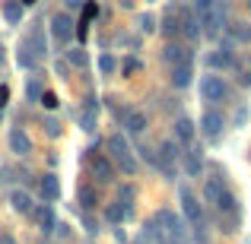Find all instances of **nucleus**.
Wrapping results in <instances>:
<instances>
[{
	"label": "nucleus",
	"instance_id": "nucleus-3",
	"mask_svg": "<svg viewBox=\"0 0 251 244\" xmlns=\"http://www.w3.org/2000/svg\"><path fill=\"white\" fill-rule=\"evenodd\" d=\"M156 219H159L162 225H166V235H169L172 241H175V244H184V222L178 219L175 213H169V209H162V213L156 216Z\"/></svg>",
	"mask_w": 251,
	"mask_h": 244
},
{
	"label": "nucleus",
	"instance_id": "nucleus-13",
	"mask_svg": "<svg viewBox=\"0 0 251 244\" xmlns=\"http://www.w3.org/2000/svg\"><path fill=\"white\" fill-rule=\"evenodd\" d=\"M223 127H226V121H223L220 111H207V114L201 117V130H203L207 136H220Z\"/></svg>",
	"mask_w": 251,
	"mask_h": 244
},
{
	"label": "nucleus",
	"instance_id": "nucleus-23",
	"mask_svg": "<svg viewBox=\"0 0 251 244\" xmlns=\"http://www.w3.org/2000/svg\"><path fill=\"white\" fill-rule=\"evenodd\" d=\"M105 219H108L111 225H121V222L127 219V213H124V206H121V203H111V206L105 209Z\"/></svg>",
	"mask_w": 251,
	"mask_h": 244
},
{
	"label": "nucleus",
	"instance_id": "nucleus-14",
	"mask_svg": "<svg viewBox=\"0 0 251 244\" xmlns=\"http://www.w3.org/2000/svg\"><path fill=\"white\" fill-rule=\"evenodd\" d=\"M32 216H35V222H38V228H42L45 235L48 232H54V209H51V203H45V206H38V209H32Z\"/></svg>",
	"mask_w": 251,
	"mask_h": 244
},
{
	"label": "nucleus",
	"instance_id": "nucleus-32",
	"mask_svg": "<svg viewBox=\"0 0 251 244\" xmlns=\"http://www.w3.org/2000/svg\"><path fill=\"white\" fill-rule=\"evenodd\" d=\"M38 102H42L45 108H57V95H54V92H42V95H38Z\"/></svg>",
	"mask_w": 251,
	"mask_h": 244
},
{
	"label": "nucleus",
	"instance_id": "nucleus-9",
	"mask_svg": "<svg viewBox=\"0 0 251 244\" xmlns=\"http://www.w3.org/2000/svg\"><path fill=\"white\" fill-rule=\"evenodd\" d=\"M38 190H42L45 203H54V200H61V181H57V175H45L42 181H38Z\"/></svg>",
	"mask_w": 251,
	"mask_h": 244
},
{
	"label": "nucleus",
	"instance_id": "nucleus-35",
	"mask_svg": "<svg viewBox=\"0 0 251 244\" xmlns=\"http://www.w3.org/2000/svg\"><path fill=\"white\" fill-rule=\"evenodd\" d=\"M216 0H194V6H197V13H203V10H210Z\"/></svg>",
	"mask_w": 251,
	"mask_h": 244
},
{
	"label": "nucleus",
	"instance_id": "nucleus-8",
	"mask_svg": "<svg viewBox=\"0 0 251 244\" xmlns=\"http://www.w3.org/2000/svg\"><path fill=\"white\" fill-rule=\"evenodd\" d=\"M10 149L16 155H29L32 153V140H29V133H25L23 127H13L10 130Z\"/></svg>",
	"mask_w": 251,
	"mask_h": 244
},
{
	"label": "nucleus",
	"instance_id": "nucleus-37",
	"mask_svg": "<svg viewBox=\"0 0 251 244\" xmlns=\"http://www.w3.org/2000/svg\"><path fill=\"white\" fill-rule=\"evenodd\" d=\"M29 95L38 102V95H42V89H38V83H29Z\"/></svg>",
	"mask_w": 251,
	"mask_h": 244
},
{
	"label": "nucleus",
	"instance_id": "nucleus-28",
	"mask_svg": "<svg viewBox=\"0 0 251 244\" xmlns=\"http://www.w3.org/2000/svg\"><path fill=\"white\" fill-rule=\"evenodd\" d=\"M210 67H232V54L229 51H216V54H210Z\"/></svg>",
	"mask_w": 251,
	"mask_h": 244
},
{
	"label": "nucleus",
	"instance_id": "nucleus-36",
	"mask_svg": "<svg viewBox=\"0 0 251 244\" xmlns=\"http://www.w3.org/2000/svg\"><path fill=\"white\" fill-rule=\"evenodd\" d=\"M96 13H99V10H96V3H86V13H83V22H89V19L96 16Z\"/></svg>",
	"mask_w": 251,
	"mask_h": 244
},
{
	"label": "nucleus",
	"instance_id": "nucleus-7",
	"mask_svg": "<svg viewBox=\"0 0 251 244\" xmlns=\"http://www.w3.org/2000/svg\"><path fill=\"white\" fill-rule=\"evenodd\" d=\"M147 127H150L147 111H137V108H127V111H124V130H127V133H143Z\"/></svg>",
	"mask_w": 251,
	"mask_h": 244
},
{
	"label": "nucleus",
	"instance_id": "nucleus-43",
	"mask_svg": "<svg viewBox=\"0 0 251 244\" xmlns=\"http://www.w3.org/2000/svg\"><path fill=\"white\" fill-rule=\"evenodd\" d=\"M147 3H153V0H147Z\"/></svg>",
	"mask_w": 251,
	"mask_h": 244
},
{
	"label": "nucleus",
	"instance_id": "nucleus-44",
	"mask_svg": "<svg viewBox=\"0 0 251 244\" xmlns=\"http://www.w3.org/2000/svg\"><path fill=\"white\" fill-rule=\"evenodd\" d=\"M248 64H251V57H248Z\"/></svg>",
	"mask_w": 251,
	"mask_h": 244
},
{
	"label": "nucleus",
	"instance_id": "nucleus-1",
	"mask_svg": "<svg viewBox=\"0 0 251 244\" xmlns=\"http://www.w3.org/2000/svg\"><path fill=\"white\" fill-rule=\"evenodd\" d=\"M108 153H111V159L121 165L124 175H137V159L130 155V146H127V140H124L121 133L108 136Z\"/></svg>",
	"mask_w": 251,
	"mask_h": 244
},
{
	"label": "nucleus",
	"instance_id": "nucleus-25",
	"mask_svg": "<svg viewBox=\"0 0 251 244\" xmlns=\"http://www.w3.org/2000/svg\"><path fill=\"white\" fill-rule=\"evenodd\" d=\"M67 61L74 64V67H80V70L89 67V54H86L83 48H70V51H67Z\"/></svg>",
	"mask_w": 251,
	"mask_h": 244
},
{
	"label": "nucleus",
	"instance_id": "nucleus-6",
	"mask_svg": "<svg viewBox=\"0 0 251 244\" xmlns=\"http://www.w3.org/2000/svg\"><path fill=\"white\" fill-rule=\"evenodd\" d=\"M89 165H92V175H96L102 184H111V181H115V165H111L108 155H92Z\"/></svg>",
	"mask_w": 251,
	"mask_h": 244
},
{
	"label": "nucleus",
	"instance_id": "nucleus-27",
	"mask_svg": "<svg viewBox=\"0 0 251 244\" xmlns=\"http://www.w3.org/2000/svg\"><path fill=\"white\" fill-rule=\"evenodd\" d=\"M16 61H19V67L32 70V67H35V64H38V57H35V54H32V51H29V48H25V44H23V48H19V54H16Z\"/></svg>",
	"mask_w": 251,
	"mask_h": 244
},
{
	"label": "nucleus",
	"instance_id": "nucleus-15",
	"mask_svg": "<svg viewBox=\"0 0 251 244\" xmlns=\"http://www.w3.org/2000/svg\"><path fill=\"white\" fill-rule=\"evenodd\" d=\"M191 76H194V70H191V61H181L172 67V86L175 89H184V86H191Z\"/></svg>",
	"mask_w": 251,
	"mask_h": 244
},
{
	"label": "nucleus",
	"instance_id": "nucleus-30",
	"mask_svg": "<svg viewBox=\"0 0 251 244\" xmlns=\"http://www.w3.org/2000/svg\"><path fill=\"white\" fill-rule=\"evenodd\" d=\"M162 32H166V35L172 38V35H178V32H181V22H178V16H166V22H162Z\"/></svg>",
	"mask_w": 251,
	"mask_h": 244
},
{
	"label": "nucleus",
	"instance_id": "nucleus-24",
	"mask_svg": "<svg viewBox=\"0 0 251 244\" xmlns=\"http://www.w3.org/2000/svg\"><path fill=\"white\" fill-rule=\"evenodd\" d=\"M25 48H29L35 57L48 54V44H45V38H42V35H29V38H25Z\"/></svg>",
	"mask_w": 251,
	"mask_h": 244
},
{
	"label": "nucleus",
	"instance_id": "nucleus-12",
	"mask_svg": "<svg viewBox=\"0 0 251 244\" xmlns=\"http://www.w3.org/2000/svg\"><path fill=\"white\" fill-rule=\"evenodd\" d=\"M172 130H175V140L178 143H184V146H191V143H194V133H197V130H194V121H191V117H178Z\"/></svg>",
	"mask_w": 251,
	"mask_h": 244
},
{
	"label": "nucleus",
	"instance_id": "nucleus-10",
	"mask_svg": "<svg viewBox=\"0 0 251 244\" xmlns=\"http://www.w3.org/2000/svg\"><path fill=\"white\" fill-rule=\"evenodd\" d=\"M197 22L203 25V29L210 32V35H213V32H220V25H223V6H210V10H203L201 13V19H197Z\"/></svg>",
	"mask_w": 251,
	"mask_h": 244
},
{
	"label": "nucleus",
	"instance_id": "nucleus-42",
	"mask_svg": "<svg viewBox=\"0 0 251 244\" xmlns=\"http://www.w3.org/2000/svg\"><path fill=\"white\" fill-rule=\"evenodd\" d=\"M0 61H3V48H0Z\"/></svg>",
	"mask_w": 251,
	"mask_h": 244
},
{
	"label": "nucleus",
	"instance_id": "nucleus-2",
	"mask_svg": "<svg viewBox=\"0 0 251 244\" xmlns=\"http://www.w3.org/2000/svg\"><path fill=\"white\" fill-rule=\"evenodd\" d=\"M201 95L207 98V102H223V98L229 95V86L223 83V76L210 73V76H203V80H201Z\"/></svg>",
	"mask_w": 251,
	"mask_h": 244
},
{
	"label": "nucleus",
	"instance_id": "nucleus-21",
	"mask_svg": "<svg viewBox=\"0 0 251 244\" xmlns=\"http://www.w3.org/2000/svg\"><path fill=\"white\" fill-rule=\"evenodd\" d=\"M229 38L239 42V44H248L251 42V25L248 22H232L229 25Z\"/></svg>",
	"mask_w": 251,
	"mask_h": 244
},
{
	"label": "nucleus",
	"instance_id": "nucleus-11",
	"mask_svg": "<svg viewBox=\"0 0 251 244\" xmlns=\"http://www.w3.org/2000/svg\"><path fill=\"white\" fill-rule=\"evenodd\" d=\"M51 32H54L57 42H67L70 32H74V19H70L67 13H57V16L51 19Z\"/></svg>",
	"mask_w": 251,
	"mask_h": 244
},
{
	"label": "nucleus",
	"instance_id": "nucleus-38",
	"mask_svg": "<svg viewBox=\"0 0 251 244\" xmlns=\"http://www.w3.org/2000/svg\"><path fill=\"white\" fill-rule=\"evenodd\" d=\"M0 244H16V238L10 232H0Z\"/></svg>",
	"mask_w": 251,
	"mask_h": 244
},
{
	"label": "nucleus",
	"instance_id": "nucleus-29",
	"mask_svg": "<svg viewBox=\"0 0 251 244\" xmlns=\"http://www.w3.org/2000/svg\"><path fill=\"white\" fill-rule=\"evenodd\" d=\"M99 70H102L105 76H111V73L118 70V61H115L111 54H102V57H99Z\"/></svg>",
	"mask_w": 251,
	"mask_h": 244
},
{
	"label": "nucleus",
	"instance_id": "nucleus-20",
	"mask_svg": "<svg viewBox=\"0 0 251 244\" xmlns=\"http://www.w3.org/2000/svg\"><path fill=\"white\" fill-rule=\"evenodd\" d=\"M96 117H99V102H96V98H89V105H86V111H83V117H80V124H83L86 133L96 130Z\"/></svg>",
	"mask_w": 251,
	"mask_h": 244
},
{
	"label": "nucleus",
	"instance_id": "nucleus-31",
	"mask_svg": "<svg viewBox=\"0 0 251 244\" xmlns=\"http://www.w3.org/2000/svg\"><path fill=\"white\" fill-rule=\"evenodd\" d=\"M137 29H140V32H147V35H150V32H156V16L143 13V16L137 19Z\"/></svg>",
	"mask_w": 251,
	"mask_h": 244
},
{
	"label": "nucleus",
	"instance_id": "nucleus-40",
	"mask_svg": "<svg viewBox=\"0 0 251 244\" xmlns=\"http://www.w3.org/2000/svg\"><path fill=\"white\" fill-rule=\"evenodd\" d=\"M19 3H23V6H32V3H35V0H19Z\"/></svg>",
	"mask_w": 251,
	"mask_h": 244
},
{
	"label": "nucleus",
	"instance_id": "nucleus-19",
	"mask_svg": "<svg viewBox=\"0 0 251 244\" xmlns=\"http://www.w3.org/2000/svg\"><path fill=\"white\" fill-rule=\"evenodd\" d=\"M162 61L166 64H172V67H175V64H181V61H188V54H184V48L181 44H175V42H169L166 48H162Z\"/></svg>",
	"mask_w": 251,
	"mask_h": 244
},
{
	"label": "nucleus",
	"instance_id": "nucleus-39",
	"mask_svg": "<svg viewBox=\"0 0 251 244\" xmlns=\"http://www.w3.org/2000/svg\"><path fill=\"white\" fill-rule=\"evenodd\" d=\"M6 98H10V89H6V86H0V108L6 105Z\"/></svg>",
	"mask_w": 251,
	"mask_h": 244
},
{
	"label": "nucleus",
	"instance_id": "nucleus-18",
	"mask_svg": "<svg viewBox=\"0 0 251 244\" xmlns=\"http://www.w3.org/2000/svg\"><path fill=\"white\" fill-rule=\"evenodd\" d=\"M23 10H25V6L19 3V0H3V16H6V22H10V25L23 22Z\"/></svg>",
	"mask_w": 251,
	"mask_h": 244
},
{
	"label": "nucleus",
	"instance_id": "nucleus-34",
	"mask_svg": "<svg viewBox=\"0 0 251 244\" xmlns=\"http://www.w3.org/2000/svg\"><path fill=\"white\" fill-rule=\"evenodd\" d=\"M140 67H143V64H140V61H134V57H130V61L124 64V73H127V76H130V73H140Z\"/></svg>",
	"mask_w": 251,
	"mask_h": 244
},
{
	"label": "nucleus",
	"instance_id": "nucleus-26",
	"mask_svg": "<svg viewBox=\"0 0 251 244\" xmlns=\"http://www.w3.org/2000/svg\"><path fill=\"white\" fill-rule=\"evenodd\" d=\"M201 168H203L201 149H191V153H188V175H201Z\"/></svg>",
	"mask_w": 251,
	"mask_h": 244
},
{
	"label": "nucleus",
	"instance_id": "nucleus-16",
	"mask_svg": "<svg viewBox=\"0 0 251 244\" xmlns=\"http://www.w3.org/2000/svg\"><path fill=\"white\" fill-rule=\"evenodd\" d=\"M10 209L19 213V216H29L35 206H32V197L25 194V190H13V194H10Z\"/></svg>",
	"mask_w": 251,
	"mask_h": 244
},
{
	"label": "nucleus",
	"instance_id": "nucleus-22",
	"mask_svg": "<svg viewBox=\"0 0 251 244\" xmlns=\"http://www.w3.org/2000/svg\"><path fill=\"white\" fill-rule=\"evenodd\" d=\"M223 190H226V187H223V181H220V177H210V181H207V187H203V197H207L210 203H216Z\"/></svg>",
	"mask_w": 251,
	"mask_h": 244
},
{
	"label": "nucleus",
	"instance_id": "nucleus-41",
	"mask_svg": "<svg viewBox=\"0 0 251 244\" xmlns=\"http://www.w3.org/2000/svg\"><path fill=\"white\" fill-rule=\"evenodd\" d=\"M67 3H70V6H80V3H83V0H67Z\"/></svg>",
	"mask_w": 251,
	"mask_h": 244
},
{
	"label": "nucleus",
	"instance_id": "nucleus-5",
	"mask_svg": "<svg viewBox=\"0 0 251 244\" xmlns=\"http://www.w3.org/2000/svg\"><path fill=\"white\" fill-rule=\"evenodd\" d=\"M178 155H181V153H178V143H172V140H166V143H162V146H159V155H156V159H159V165H162V171H166L169 177L175 175V159H178Z\"/></svg>",
	"mask_w": 251,
	"mask_h": 244
},
{
	"label": "nucleus",
	"instance_id": "nucleus-4",
	"mask_svg": "<svg viewBox=\"0 0 251 244\" xmlns=\"http://www.w3.org/2000/svg\"><path fill=\"white\" fill-rule=\"evenodd\" d=\"M181 209H184V216H188V222L191 225H201V219H203V209H201V203H197V197L191 194V187H181Z\"/></svg>",
	"mask_w": 251,
	"mask_h": 244
},
{
	"label": "nucleus",
	"instance_id": "nucleus-17",
	"mask_svg": "<svg viewBox=\"0 0 251 244\" xmlns=\"http://www.w3.org/2000/svg\"><path fill=\"white\" fill-rule=\"evenodd\" d=\"M76 200H80L83 209H96L99 206V190L92 187V184H83V187L76 190Z\"/></svg>",
	"mask_w": 251,
	"mask_h": 244
},
{
	"label": "nucleus",
	"instance_id": "nucleus-33",
	"mask_svg": "<svg viewBox=\"0 0 251 244\" xmlns=\"http://www.w3.org/2000/svg\"><path fill=\"white\" fill-rule=\"evenodd\" d=\"M45 130H48V136H61V124H57L54 117H48V121H45Z\"/></svg>",
	"mask_w": 251,
	"mask_h": 244
}]
</instances>
